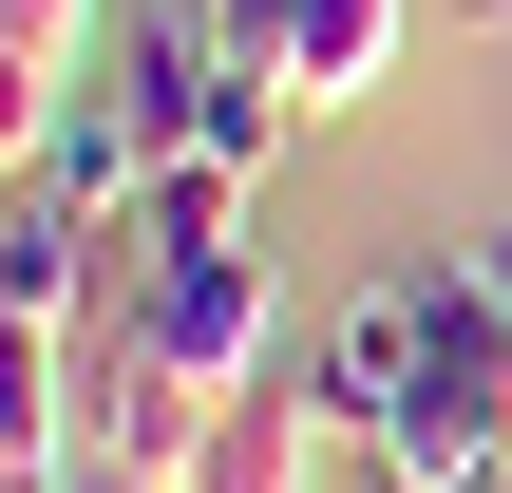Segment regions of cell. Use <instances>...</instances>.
Listing matches in <instances>:
<instances>
[{"mask_svg": "<svg viewBox=\"0 0 512 493\" xmlns=\"http://www.w3.org/2000/svg\"><path fill=\"white\" fill-rule=\"evenodd\" d=\"M285 38H304V0H209V57H266L285 76Z\"/></svg>", "mask_w": 512, "mask_h": 493, "instance_id": "cell-12", "label": "cell"}, {"mask_svg": "<svg viewBox=\"0 0 512 493\" xmlns=\"http://www.w3.org/2000/svg\"><path fill=\"white\" fill-rule=\"evenodd\" d=\"M399 38H418V0H304V38H285V95H304V133H323V114H361V95L399 76Z\"/></svg>", "mask_w": 512, "mask_h": 493, "instance_id": "cell-7", "label": "cell"}, {"mask_svg": "<svg viewBox=\"0 0 512 493\" xmlns=\"http://www.w3.org/2000/svg\"><path fill=\"white\" fill-rule=\"evenodd\" d=\"M95 285H114V247H95V228L19 171V190H0V323H76Z\"/></svg>", "mask_w": 512, "mask_h": 493, "instance_id": "cell-6", "label": "cell"}, {"mask_svg": "<svg viewBox=\"0 0 512 493\" xmlns=\"http://www.w3.org/2000/svg\"><path fill=\"white\" fill-rule=\"evenodd\" d=\"M0 38H38V57H76V38H95V0H0Z\"/></svg>", "mask_w": 512, "mask_h": 493, "instance_id": "cell-13", "label": "cell"}, {"mask_svg": "<svg viewBox=\"0 0 512 493\" xmlns=\"http://www.w3.org/2000/svg\"><path fill=\"white\" fill-rule=\"evenodd\" d=\"M190 247H247V171H209V152H171V171H152V209H133V247H114V266H190Z\"/></svg>", "mask_w": 512, "mask_h": 493, "instance_id": "cell-9", "label": "cell"}, {"mask_svg": "<svg viewBox=\"0 0 512 493\" xmlns=\"http://www.w3.org/2000/svg\"><path fill=\"white\" fill-rule=\"evenodd\" d=\"M323 456H342L323 380H304V361H266L247 399H209V437H190V475H171V493H323Z\"/></svg>", "mask_w": 512, "mask_h": 493, "instance_id": "cell-3", "label": "cell"}, {"mask_svg": "<svg viewBox=\"0 0 512 493\" xmlns=\"http://www.w3.org/2000/svg\"><path fill=\"white\" fill-rule=\"evenodd\" d=\"M456 493H494V475H456Z\"/></svg>", "mask_w": 512, "mask_h": 493, "instance_id": "cell-16", "label": "cell"}, {"mask_svg": "<svg viewBox=\"0 0 512 493\" xmlns=\"http://www.w3.org/2000/svg\"><path fill=\"white\" fill-rule=\"evenodd\" d=\"M114 114H133L152 152H190V114H209V19H133V38H114Z\"/></svg>", "mask_w": 512, "mask_h": 493, "instance_id": "cell-8", "label": "cell"}, {"mask_svg": "<svg viewBox=\"0 0 512 493\" xmlns=\"http://www.w3.org/2000/svg\"><path fill=\"white\" fill-rule=\"evenodd\" d=\"M133 304H152V361H171V380H209V399H247V380L285 361V323H266V266H247V247L133 266Z\"/></svg>", "mask_w": 512, "mask_h": 493, "instance_id": "cell-2", "label": "cell"}, {"mask_svg": "<svg viewBox=\"0 0 512 493\" xmlns=\"http://www.w3.org/2000/svg\"><path fill=\"white\" fill-rule=\"evenodd\" d=\"M285 133H304V95H285L266 57H209V114H190V152H209V171H266Z\"/></svg>", "mask_w": 512, "mask_h": 493, "instance_id": "cell-10", "label": "cell"}, {"mask_svg": "<svg viewBox=\"0 0 512 493\" xmlns=\"http://www.w3.org/2000/svg\"><path fill=\"white\" fill-rule=\"evenodd\" d=\"M304 380H323L342 456H380V437H399V399H418V285H361V304L323 323V361H304Z\"/></svg>", "mask_w": 512, "mask_h": 493, "instance_id": "cell-4", "label": "cell"}, {"mask_svg": "<svg viewBox=\"0 0 512 493\" xmlns=\"http://www.w3.org/2000/svg\"><path fill=\"white\" fill-rule=\"evenodd\" d=\"M475 19H512V0H475Z\"/></svg>", "mask_w": 512, "mask_h": 493, "instance_id": "cell-15", "label": "cell"}, {"mask_svg": "<svg viewBox=\"0 0 512 493\" xmlns=\"http://www.w3.org/2000/svg\"><path fill=\"white\" fill-rule=\"evenodd\" d=\"M76 493H152V475H76Z\"/></svg>", "mask_w": 512, "mask_h": 493, "instance_id": "cell-14", "label": "cell"}, {"mask_svg": "<svg viewBox=\"0 0 512 493\" xmlns=\"http://www.w3.org/2000/svg\"><path fill=\"white\" fill-rule=\"evenodd\" d=\"M57 114H76V95H57V57H38V38H0V190L57 152Z\"/></svg>", "mask_w": 512, "mask_h": 493, "instance_id": "cell-11", "label": "cell"}, {"mask_svg": "<svg viewBox=\"0 0 512 493\" xmlns=\"http://www.w3.org/2000/svg\"><path fill=\"white\" fill-rule=\"evenodd\" d=\"M399 285H418V399H399L380 475L399 493H456V475L512 456V304H494L475 247H456V266H399Z\"/></svg>", "mask_w": 512, "mask_h": 493, "instance_id": "cell-1", "label": "cell"}, {"mask_svg": "<svg viewBox=\"0 0 512 493\" xmlns=\"http://www.w3.org/2000/svg\"><path fill=\"white\" fill-rule=\"evenodd\" d=\"M152 171H171V152H152V133H133L114 95H76V114H57V152H38V190H57V209H76L95 247H133V209H152Z\"/></svg>", "mask_w": 512, "mask_h": 493, "instance_id": "cell-5", "label": "cell"}]
</instances>
